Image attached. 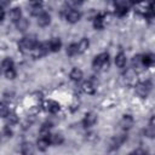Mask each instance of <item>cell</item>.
<instances>
[{"instance_id": "obj_1", "label": "cell", "mask_w": 155, "mask_h": 155, "mask_svg": "<svg viewBox=\"0 0 155 155\" xmlns=\"http://www.w3.org/2000/svg\"><path fill=\"white\" fill-rule=\"evenodd\" d=\"M92 64H93V68L98 69V70L108 68V65H109V54L108 53H101V54L96 56Z\"/></svg>"}, {"instance_id": "obj_2", "label": "cell", "mask_w": 155, "mask_h": 155, "mask_svg": "<svg viewBox=\"0 0 155 155\" xmlns=\"http://www.w3.org/2000/svg\"><path fill=\"white\" fill-rule=\"evenodd\" d=\"M38 45V41L34 36H25L19 42V48L22 51H30V50H34Z\"/></svg>"}, {"instance_id": "obj_3", "label": "cell", "mask_w": 155, "mask_h": 155, "mask_svg": "<svg viewBox=\"0 0 155 155\" xmlns=\"http://www.w3.org/2000/svg\"><path fill=\"white\" fill-rule=\"evenodd\" d=\"M149 90H150V87L144 82H139V84L136 85V93L142 98H145L148 96Z\"/></svg>"}, {"instance_id": "obj_4", "label": "cell", "mask_w": 155, "mask_h": 155, "mask_svg": "<svg viewBox=\"0 0 155 155\" xmlns=\"http://www.w3.org/2000/svg\"><path fill=\"white\" fill-rule=\"evenodd\" d=\"M96 121H97V115L94 113L90 111L84 117V126L85 127H91V126H93L96 124Z\"/></svg>"}, {"instance_id": "obj_5", "label": "cell", "mask_w": 155, "mask_h": 155, "mask_svg": "<svg viewBox=\"0 0 155 155\" xmlns=\"http://www.w3.org/2000/svg\"><path fill=\"white\" fill-rule=\"evenodd\" d=\"M61 47H62V41H61V39H58V38H53V39L50 40V42H48V48H50L52 52H57V51H59Z\"/></svg>"}, {"instance_id": "obj_6", "label": "cell", "mask_w": 155, "mask_h": 155, "mask_svg": "<svg viewBox=\"0 0 155 155\" xmlns=\"http://www.w3.org/2000/svg\"><path fill=\"white\" fill-rule=\"evenodd\" d=\"M80 17H81L80 12H78V11H75V10H70V11L67 13V21H68L69 23H76V22H79Z\"/></svg>"}, {"instance_id": "obj_7", "label": "cell", "mask_w": 155, "mask_h": 155, "mask_svg": "<svg viewBox=\"0 0 155 155\" xmlns=\"http://www.w3.org/2000/svg\"><path fill=\"white\" fill-rule=\"evenodd\" d=\"M50 22H51V17H50V15L48 13H41L39 17H38V24L40 25V27H46V25H48L50 24Z\"/></svg>"}, {"instance_id": "obj_8", "label": "cell", "mask_w": 155, "mask_h": 155, "mask_svg": "<svg viewBox=\"0 0 155 155\" xmlns=\"http://www.w3.org/2000/svg\"><path fill=\"white\" fill-rule=\"evenodd\" d=\"M76 45H78V53H84V52L88 48L90 41H88L87 38H82V39L79 41V44H76Z\"/></svg>"}, {"instance_id": "obj_9", "label": "cell", "mask_w": 155, "mask_h": 155, "mask_svg": "<svg viewBox=\"0 0 155 155\" xmlns=\"http://www.w3.org/2000/svg\"><path fill=\"white\" fill-rule=\"evenodd\" d=\"M8 17H10V19L12 21V22H17L19 18H22V12H21V8H18V7H15V8H12L11 11H10V13H8Z\"/></svg>"}, {"instance_id": "obj_10", "label": "cell", "mask_w": 155, "mask_h": 155, "mask_svg": "<svg viewBox=\"0 0 155 155\" xmlns=\"http://www.w3.org/2000/svg\"><path fill=\"white\" fill-rule=\"evenodd\" d=\"M126 62H127V58H126V54L125 53L120 52L119 54H116V57H115V64H116V67L124 68L126 65Z\"/></svg>"}, {"instance_id": "obj_11", "label": "cell", "mask_w": 155, "mask_h": 155, "mask_svg": "<svg viewBox=\"0 0 155 155\" xmlns=\"http://www.w3.org/2000/svg\"><path fill=\"white\" fill-rule=\"evenodd\" d=\"M69 76H70V79H71L73 81H80V80L82 79V76H84V73H82L81 69H79V68H74V69L70 71Z\"/></svg>"}, {"instance_id": "obj_12", "label": "cell", "mask_w": 155, "mask_h": 155, "mask_svg": "<svg viewBox=\"0 0 155 155\" xmlns=\"http://www.w3.org/2000/svg\"><path fill=\"white\" fill-rule=\"evenodd\" d=\"M36 145H38V148H39V150H46L47 148H48V145H50V140H48V138H45V137H40L39 139H38V143H36Z\"/></svg>"}, {"instance_id": "obj_13", "label": "cell", "mask_w": 155, "mask_h": 155, "mask_svg": "<svg viewBox=\"0 0 155 155\" xmlns=\"http://www.w3.org/2000/svg\"><path fill=\"white\" fill-rule=\"evenodd\" d=\"M48 140H50V143H52V144H54V145H59V144L63 143V136H62V134H58V133L50 134Z\"/></svg>"}, {"instance_id": "obj_14", "label": "cell", "mask_w": 155, "mask_h": 155, "mask_svg": "<svg viewBox=\"0 0 155 155\" xmlns=\"http://www.w3.org/2000/svg\"><path fill=\"white\" fill-rule=\"evenodd\" d=\"M28 25H29V23H28V21H27L25 18H19V19L16 22V27H17V29H18L19 31L27 30V29H28Z\"/></svg>"}, {"instance_id": "obj_15", "label": "cell", "mask_w": 155, "mask_h": 155, "mask_svg": "<svg viewBox=\"0 0 155 155\" xmlns=\"http://www.w3.org/2000/svg\"><path fill=\"white\" fill-rule=\"evenodd\" d=\"M46 108L50 113H57L59 110V104L56 101H48L46 103Z\"/></svg>"}, {"instance_id": "obj_16", "label": "cell", "mask_w": 155, "mask_h": 155, "mask_svg": "<svg viewBox=\"0 0 155 155\" xmlns=\"http://www.w3.org/2000/svg\"><path fill=\"white\" fill-rule=\"evenodd\" d=\"M81 87H82V90H84L86 93H90V94L94 93V86H93V84H92L91 81H85Z\"/></svg>"}, {"instance_id": "obj_17", "label": "cell", "mask_w": 155, "mask_h": 155, "mask_svg": "<svg viewBox=\"0 0 155 155\" xmlns=\"http://www.w3.org/2000/svg\"><path fill=\"white\" fill-rule=\"evenodd\" d=\"M1 68H2L4 70H7V69L13 68V61H12V58H10V57L5 58V59L2 61V63H1Z\"/></svg>"}, {"instance_id": "obj_18", "label": "cell", "mask_w": 155, "mask_h": 155, "mask_svg": "<svg viewBox=\"0 0 155 155\" xmlns=\"http://www.w3.org/2000/svg\"><path fill=\"white\" fill-rule=\"evenodd\" d=\"M153 62H154L153 54H144V56H142V64H143V65L149 67V65L153 64Z\"/></svg>"}, {"instance_id": "obj_19", "label": "cell", "mask_w": 155, "mask_h": 155, "mask_svg": "<svg viewBox=\"0 0 155 155\" xmlns=\"http://www.w3.org/2000/svg\"><path fill=\"white\" fill-rule=\"evenodd\" d=\"M21 151L25 155H29L33 153V145L30 143H23L22 144V148H21Z\"/></svg>"}, {"instance_id": "obj_20", "label": "cell", "mask_w": 155, "mask_h": 155, "mask_svg": "<svg viewBox=\"0 0 155 155\" xmlns=\"http://www.w3.org/2000/svg\"><path fill=\"white\" fill-rule=\"evenodd\" d=\"M78 53V45L76 44H71L68 46L67 48V54L68 56H75Z\"/></svg>"}, {"instance_id": "obj_21", "label": "cell", "mask_w": 155, "mask_h": 155, "mask_svg": "<svg viewBox=\"0 0 155 155\" xmlns=\"http://www.w3.org/2000/svg\"><path fill=\"white\" fill-rule=\"evenodd\" d=\"M103 22H104V17L102 16V15H99V16H97L96 17V19H94V28H98V29H101V28H103Z\"/></svg>"}, {"instance_id": "obj_22", "label": "cell", "mask_w": 155, "mask_h": 155, "mask_svg": "<svg viewBox=\"0 0 155 155\" xmlns=\"http://www.w3.org/2000/svg\"><path fill=\"white\" fill-rule=\"evenodd\" d=\"M40 134H41V137L48 138V137H50V126L42 125V127L40 128Z\"/></svg>"}, {"instance_id": "obj_23", "label": "cell", "mask_w": 155, "mask_h": 155, "mask_svg": "<svg viewBox=\"0 0 155 155\" xmlns=\"http://www.w3.org/2000/svg\"><path fill=\"white\" fill-rule=\"evenodd\" d=\"M8 108L4 104V103H0V117H6L8 115Z\"/></svg>"}, {"instance_id": "obj_24", "label": "cell", "mask_w": 155, "mask_h": 155, "mask_svg": "<svg viewBox=\"0 0 155 155\" xmlns=\"http://www.w3.org/2000/svg\"><path fill=\"white\" fill-rule=\"evenodd\" d=\"M6 119H7V124L8 125H13V124H16L18 121V117H17L16 114H10L8 113V115L6 116Z\"/></svg>"}, {"instance_id": "obj_25", "label": "cell", "mask_w": 155, "mask_h": 155, "mask_svg": "<svg viewBox=\"0 0 155 155\" xmlns=\"http://www.w3.org/2000/svg\"><path fill=\"white\" fill-rule=\"evenodd\" d=\"M132 117L131 116H125L124 120H122V125H124V128H130L132 126Z\"/></svg>"}, {"instance_id": "obj_26", "label": "cell", "mask_w": 155, "mask_h": 155, "mask_svg": "<svg viewBox=\"0 0 155 155\" xmlns=\"http://www.w3.org/2000/svg\"><path fill=\"white\" fill-rule=\"evenodd\" d=\"M5 76L7 78V79H15L16 78V71H15V69L13 68H11V69H7V70H5Z\"/></svg>"}, {"instance_id": "obj_27", "label": "cell", "mask_w": 155, "mask_h": 155, "mask_svg": "<svg viewBox=\"0 0 155 155\" xmlns=\"http://www.w3.org/2000/svg\"><path fill=\"white\" fill-rule=\"evenodd\" d=\"M132 63H133V65H136V67L140 65V64H142V56H136V57L133 58Z\"/></svg>"}, {"instance_id": "obj_28", "label": "cell", "mask_w": 155, "mask_h": 155, "mask_svg": "<svg viewBox=\"0 0 155 155\" xmlns=\"http://www.w3.org/2000/svg\"><path fill=\"white\" fill-rule=\"evenodd\" d=\"M29 4L33 6V7H39V6H41V4H42V0H29Z\"/></svg>"}, {"instance_id": "obj_29", "label": "cell", "mask_w": 155, "mask_h": 155, "mask_svg": "<svg viewBox=\"0 0 155 155\" xmlns=\"http://www.w3.org/2000/svg\"><path fill=\"white\" fill-rule=\"evenodd\" d=\"M4 17H5V11H4L2 7H0V21H2Z\"/></svg>"}, {"instance_id": "obj_30", "label": "cell", "mask_w": 155, "mask_h": 155, "mask_svg": "<svg viewBox=\"0 0 155 155\" xmlns=\"http://www.w3.org/2000/svg\"><path fill=\"white\" fill-rule=\"evenodd\" d=\"M10 1H11V0H0V4H1L2 6H5V5L10 4Z\"/></svg>"}]
</instances>
